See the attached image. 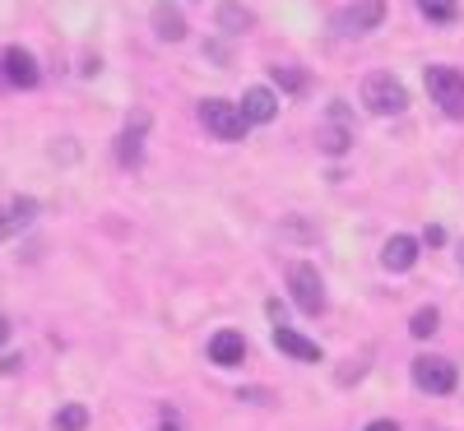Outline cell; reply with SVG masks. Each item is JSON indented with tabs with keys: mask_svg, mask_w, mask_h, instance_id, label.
<instances>
[{
	"mask_svg": "<svg viewBox=\"0 0 464 431\" xmlns=\"http://www.w3.org/2000/svg\"><path fill=\"white\" fill-rule=\"evenodd\" d=\"M316 144H321V153H330V158L353 148V116H348L343 102H330V116L316 126Z\"/></svg>",
	"mask_w": 464,
	"mask_h": 431,
	"instance_id": "5b68a950",
	"label": "cell"
},
{
	"mask_svg": "<svg viewBox=\"0 0 464 431\" xmlns=\"http://www.w3.org/2000/svg\"><path fill=\"white\" fill-rule=\"evenodd\" d=\"M362 431H400V426H395V422H391V417H381V422H367V426H362Z\"/></svg>",
	"mask_w": 464,
	"mask_h": 431,
	"instance_id": "44dd1931",
	"label": "cell"
},
{
	"mask_svg": "<svg viewBox=\"0 0 464 431\" xmlns=\"http://www.w3.org/2000/svg\"><path fill=\"white\" fill-rule=\"evenodd\" d=\"M288 292H293V302H297L302 316H321V311H325V283H321L316 264L293 260V264H288Z\"/></svg>",
	"mask_w": 464,
	"mask_h": 431,
	"instance_id": "7a4b0ae2",
	"label": "cell"
},
{
	"mask_svg": "<svg viewBox=\"0 0 464 431\" xmlns=\"http://www.w3.org/2000/svg\"><path fill=\"white\" fill-rule=\"evenodd\" d=\"M459 269H464V242H459Z\"/></svg>",
	"mask_w": 464,
	"mask_h": 431,
	"instance_id": "603a6c76",
	"label": "cell"
},
{
	"mask_svg": "<svg viewBox=\"0 0 464 431\" xmlns=\"http://www.w3.org/2000/svg\"><path fill=\"white\" fill-rule=\"evenodd\" d=\"M362 107L372 116H400L409 107V89L395 80L391 70H372L367 80H362Z\"/></svg>",
	"mask_w": 464,
	"mask_h": 431,
	"instance_id": "6da1fadb",
	"label": "cell"
},
{
	"mask_svg": "<svg viewBox=\"0 0 464 431\" xmlns=\"http://www.w3.org/2000/svg\"><path fill=\"white\" fill-rule=\"evenodd\" d=\"M413 385L422 389V395H450V389L459 385V371L446 358H413Z\"/></svg>",
	"mask_w": 464,
	"mask_h": 431,
	"instance_id": "8992f818",
	"label": "cell"
},
{
	"mask_svg": "<svg viewBox=\"0 0 464 431\" xmlns=\"http://www.w3.org/2000/svg\"><path fill=\"white\" fill-rule=\"evenodd\" d=\"M37 80H43V70H37L33 52H24V47H5V52H0V84L37 89Z\"/></svg>",
	"mask_w": 464,
	"mask_h": 431,
	"instance_id": "ba28073f",
	"label": "cell"
},
{
	"mask_svg": "<svg viewBox=\"0 0 464 431\" xmlns=\"http://www.w3.org/2000/svg\"><path fill=\"white\" fill-rule=\"evenodd\" d=\"M437 325H441V311H437V306H422V311H413L409 334H413V339H432V334H437Z\"/></svg>",
	"mask_w": 464,
	"mask_h": 431,
	"instance_id": "ac0fdd59",
	"label": "cell"
},
{
	"mask_svg": "<svg viewBox=\"0 0 464 431\" xmlns=\"http://www.w3.org/2000/svg\"><path fill=\"white\" fill-rule=\"evenodd\" d=\"M428 93L446 116H464V74L450 65H428Z\"/></svg>",
	"mask_w": 464,
	"mask_h": 431,
	"instance_id": "277c9868",
	"label": "cell"
},
{
	"mask_svg": "<svg viewBox=\"0 0 464 431\" xmlns=\"http://www.w3.org/2000/svg\"><path fill=\"white\" fill-rule=\"evenodd\" d=\"M10 343V321H5V311H0V348Z\"/></svg>",
	"mask_w": 464,
	"mask_h": 431,
	"instance_id": "7402d4cb",
	"label": "cell"
},
{
	"mask_svg": "<svg viewBox=\"0 0 464 431\" xmlns=\"http://www.w3.org/2000/svg\"><path fill=\"white\" fill-rule=\"evenodd\" d=\"M413 260H418V242L413 237H391V242H385V251H381V264L391 269V273L413 269Z\"/></svg>",
	"mask_w": 464,
	"mask_h": 431,
	"instance_id": "9a60e30c",
	"label": "cell"
},
{
	"mask_svg": "<svg viewBox=\"0 0 464 431\" xmlns=\"http://www.w3.org/2000/svg\"><path fill=\"white\" fill-rule=\"evenodd\" d=\"M237 107L246 111V121H251V126H265V121H275V116H279V98H275V89H246Z\"/></svg>",
	"mask_w": 464,
	"mask_h": 431,
	"instance_id": "7c38bea8",
	"label": "cell"
},
{
	"mask_svg": "<svg viewBox=\"0 0 464 431\" xmlns=\"http://www.w3.org/2000/svg\"><path fill=\"white\" fill-rule=\"evenodd\" d=\"M381 19H385V0H353L348 10L334 14V33H343V37H362V33L381 28Z\"/></svg>",
	"mask_w": 464,
	"mask_h": 431,
	"instance_id": "52a82bcc",
	"label": "cell"
},
{
	"mask_svg": "<svg viewBox=\"0 0 464 431\" xmlns=\"http://www.w3.org/2000/svg\"><path fill=\"white\" fill-rule=\"evenodd\" d=\"M144 130H149V111H135L130 121H126V130H121V139H116V158H121L126 168L140 163V153H144Z\"/></svg>",
	"mask_w": 464,
	"mask_h": 431,
	"instance_id": "9c48e42d",
	"label": "cell"
},
{
	"mask_svg": "<svg viewBox=\"0 0 464 431\" xmlns=\"http://www.w3.org/2000/svg\"><path fill=\"white\" fill-rule=\"evenodd\" d=\"M418 10L428 24H450L459 14V0H418Z\"/></svg>",
	"mask_w": 464,
	"mask_h": 431,
	"instance_id": "d6986e66",
	"label": "cell"
},
{
	"mask_svg": "<svg viewBox=\"0 0 464 431\" xmlns=\"http://www.w3.org/2000/svg\"><path fill=\"white\" fill-rule=\"evenodd\" d=\"M89 426V408L84 404H61L52 417V431H84Z\"/></svg>",
	"mask_w": 464,
	"mask_h": 431,
	"instance_id": "e0dca14e",
	"label": "cell"
},
{
	"mask_svg": "<svg viewBox=\"0 0 464 431\" xmlns=\"http://www.w3.org/2000/svg\"><path fill=\"white\" fill-rule=\"evenodd\" d=\"M200 121H205V130H209L214 139H242V135L251 130L246 111H242L237 102H223V98L200 102Z\"/></svg>",
	"mask_w": 464,
	"mask_h": 431,
	"instance_id": "3957f363",
	"label": "cell"
},
{
	"mask_svg": "<svg viewBox=\"0 0 464 431\" xmlns=\"http://www.w3.org/2000/svg\"><path fill=\"white\" fill-rule=\"evenodd\" d=\"M159 431H177V426H172V422H163V426H159Z\"/></svg>",
	"mask_w": 464,
	"mask_h": 431,
	"instance_id": "cb8c5ba5",
	"label": "cell"
},
{
	"mask_svg": "<svg viewBox=\"0 0 464 431\" xmlns=\"http://www.w3.org/2000/svg\"><path fill=\"white\" fill-rule=\"evenodd\" d=\"M214 19H218V33H227V37H242V33L256 28V14L246 5H237V0H223Z\"/></svg>",
	"mask_w": 464,
	"mask_h": 431,
	"instance_id": "5bb4252c",
	"label": "cell"
},
{
	"mask_svg": "<svg viewBox=\"0 0 464 431\" xmlns=\"http://www.w3.org/2000/svg\"><path fill=\"white\" fill-rule=\"evenodd\" d=\"M269 74H275V84H279V89H288L293 98H297V93H306V74H302L297 65H275Z\"/></svg>",
	"mask_w": 464,
	"mask_h": 431,
	"instance_id": "ffe728a7",
	"label": "cell"
},
{
	"mask_svg": "<svg viewBox=\"0 0 464 431\" xmlns=\"http://www.w3.org/2000/svg\"><path fill=\"white\" fill-rule=\"evenodd\" d=\"M153 33H159L163 43H181V37H186L181 10H177V5H159V10H153Z\"/></svg>",
	"mask_w": 464,
	"mask_h": 431,
	"instance_id": "2e32d148",
	"label": "cell"
},
{
	"mask_svg": "<svg viewBox=\"0 0 464 431\" xmlns=\"http://www.w3.org/2000/svg\"><path fill=\"white\" fill-rule=\"evenodd\" d=\"M37 218V205L28 200V195H24V200H10V205H0V242H10V237H19V232L28 227Z\"/></svg>",
	"mask_w": 464,
	"mask_h": 431,
	"instance_id": "4fadbf2b",
	"label": "cell"
},
{
	"mask_svg": "<svg viewBox=\"0 0 464 431\" xmlns=\"http://www.w3.org/2000/svg\"><path fill=\"white\" fill-rule=\"evenodd\" d=\"M275 348L288 352V358H297V362H321V343L297 334V330H288V325H275Z\"/></svg>",
	"mask_w": 464,
	"mask_h": 431,
	"instance_id": "8fae6325",
	"label": "cell"
},
{
	"mask_svg": "<svg viewBox=\"0 0 464 431\" xmlns=\"http://www.w3.org/2000/svg\"><path fill=\"white\" fill-rule=\"evenodd\" d=\"M242 358H246V339L237 330H218L209 339V362L214 367H242Z\"/></svg>",
	"mask_w": 464,
	"mask_h": 431,
	"instance_id": "30bf717a",
	"label": "cell"
}]
</instances>
